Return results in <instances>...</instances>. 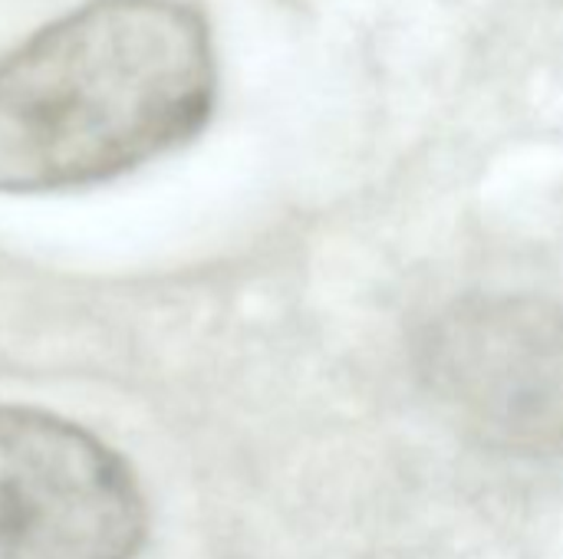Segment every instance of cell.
Returning <instances> with one entry per match:
<instances>
[{
  "instance_id": "6da1fadb",
  "label": "cell",
  "mask_w": 563,
  "mask_h": 559,
  "mask_svg": "<svg viewBox=\"0 0 563 559\" xmlns=\"http://www.w3.org/2000/svg\"><path fill=\"white\" fill-rule=\"evenodd\" d=\"M218 63L181 0H92L0 63V194L119 178L211 119Z\"/></svg>"
},
{
  "instance_id": "7a4b0ae2",
  "label": "cell",
  "mask_w": 563,
  "mask_h": 559,
  "mask_svg": "<svg viewBox=\"0 0 563 559\" xmlns=\"http://www.w3.org/2000/svg\"><path fill=\"white\" fill-rule=\"evenodd\" d=\"M416 369L482 448L563 458V306L531 293L455 300L426 323Z\"/></svg>"
},
{
  "instance_id": "3957f363",
  "label": "cell",
  "mask_w": 563,
  "mask_h": 559,
  "mask_svg": "<svg viewBox=\"0 0 563 559\" xmlns=\"http://www.w3.org/2000/svg\"><path fill=\"white\" fill-rule=\"evenodd\" d=\"M148 537L129 461L92 432L0 405V559H132Z\"/></svg>"
}]
</instances>
